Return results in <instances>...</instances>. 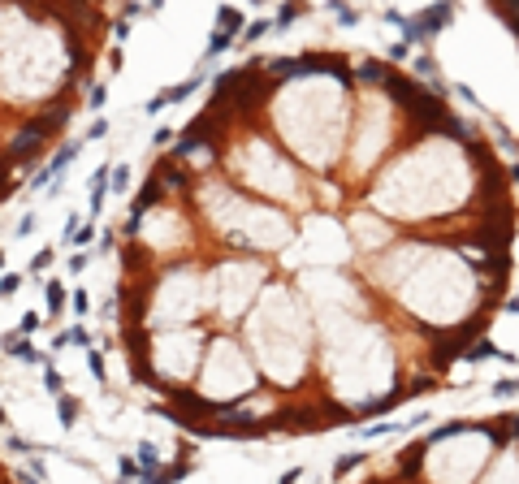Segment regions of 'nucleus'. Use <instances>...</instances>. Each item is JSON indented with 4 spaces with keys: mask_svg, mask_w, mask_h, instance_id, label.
Returning a JSON list of instances; mask_svg holds the SVG:
<instances>
[{
    "mask_svg": "<svg viewBox=\"0 0 519 484\" xmlns=\"http://www.w3.org/2000/svg\"><path fill=\"white\" fill-rule=\"evenodd\" d=\"M450 18H454V0H437V5H429L424 14L407 18L402 35H407V43H424V39H433L442 26H450Z\"/></svg>",
    "mask_w": 519,
    "mask_h": 484,
    "instance_id": "1",
    "label": "nucleus"
},
{
    "mask_svg": "<svg viewBox=\"0 0 519 484\" xmlns=\"http://www.w3.org/2000/svg\"><path fill=\"white\" fill-rule=\"evenodd\" d=\"M0 346H5V355H14V359H22V363H48L43 359V350H35L31 342H26V333H5V342H0Z\"/></svg>",
    "mask_w": 519,
    "mask_h": 484,
    "instance_id": "2",
    "label": "nucleus"
},
{
    "mask_svg": "<svg viewBox=\"0 0 519 484\" xmlns=\"http://www.w3.org/2000/svg\"><path fill=\"white\" fill-rule=\"evenodd\" d=\"M199 87H203V74H191V78H182L178 87H169L165 95H169V104H182V100H186L191 91H199Z\"/></svg>",
    "mask_w": 519,
    "mask_h": 484,
    "instance_id": "3",
    "label": "nucleus"
},
{
    "mask_svg": "<svg viewBox=\"0 0 519 484\" xmlns=\"http://www.w3.org/2000/svg\"><path fill=\"white\" fill-rule=\"evenodd\" d=\"M43 294H48V311H52V320H57V316L65 311V286H61V281H48Z\"/></svg>",
    "mask_w": 519,
    "mask_h": 484,
    "instance_id": "4",
    "label": "nucleus"
},
{
    "mask_svg": "<svg viewBox=\"0 0 519 484\" xmlns=\"http://www.w3.org/2000/svg\"><path fill=\"white\" fill-rule=\"evenodd\" d=\"M43 389H48V394H52V398H57V394H61V389H65V376H61V372H57V367H52V359H48V363H43Z\"/></svg>",
    "mask_w": 519,
    "mask_h": 484,
    "instance_id": "5",
    "label": "nucleus"
},
{
    "mask_svg": "<svg viewBox=\"0 0 519 484\" xmlns=\"http://www.w3.org/2000/svg\"><path fill=\"white\" fill-rule=\"evenodd\" d=\"M217 31L238 35V31H242V14H238V9H221V14H217Z\"/></svg>",
    "mask_w": 519,
    "mask_h": 484,
    "instance_id": "6",
    "label": "nucleus"
},
{
    "mask_svg": "<svg viewBox=\"0 0 519 484\" xmlns=\"http://www.w3.org/2000/svg\"><path fill=\"white\" fill-rule=\"evenodd\" d=\"M307 14V0H286L282 5V14H277V26H290L294 18H303Z\"/></svg>",
    "mask_w": 519,
    "mask_h": 484,
    "instance_id": "7",
    "label": "nucleus"
},
{
    "mask_svg": "<svg viewBox=\"0 0 519 484\" xmlns=\"http://www.w3.org/2000/svg\"><path fill=\"white\" fill-rule=\"evenodd\" d=\"M57 411H61V424H65V428H74V419H78V398L57 394Z\"/></svg>",
    "mask_w": 519,
    "mask_h": 484,
    "instance_id": "8",
    "label": "nucleus"
},
{
    "mask_svg": "<svg viewBox=\"0 0 519 484\" xmlns=\"http://www.w3.org/2000/svg\"><path fill=\"white\" fill-rule=\"evenodd\" d=\"M87 367H91V376H95L100 385L109 381V372H104V359H100V350H91V346H87Z\"/></svg>",
    "mask_w": 519,
    "mask_h": 484,
    "instance_id": "9",
    "label": "nucleus"
},
{
    "mask_svg": "<svg viewBox=\"0 0 519 484\" xmlns=\"http://www.w3.org/2000/svg\"><path fill=\"white\" fill-rule=\"evenodd\" d=\"M415 74H420L424 82H442V78H437L442 70H437V61H429V57H420V61H415Z\"/></svg>",
    "mask_w": 519,
    "mask_h": 484,
    "instance_id": "10",
    "label": "nucleus"
},
{
    "mask_svg": "<svg viewBox=\"0 0 519 484\" xmlns=\"http://www.w3.org/2000/svg\"><path fill=\"white\" fill-rule=\"evenodd\" d=\"M234 43V35H225V31H213V43H208V57H221V52Z\"/></svg>",
    "mask_w": 519,
    "mask_h": 484,
    "instance_id": "11",
    "label": "nucleus"
},
{
    "mask_svg": "<svg viewBox=\"0 0 519 484\" xmlns=\"http://www.w3.org/2000/svg\"><path fill=\"white\" fill-rule=\"evenodd\" d=\"M329 5H333V14H338V22H342V26H355V22H359V14H355V9H346V0H329Z\"/></svg>",
    "mask_w": 519,
    "mask_h": 484,
    "instance_id": "12",
    "label": "nucleus"
},
{
    "mask_svg": "<svg viewBox=\"0 0 519 484\" xmlns=\"http://www.w3.org/2000/svg\"><path fill=\"white\" fill-rule=\"evenodd\" d=\"M104 95H109V87H91L87 91V113H100L104 109Z\"/></svg>",
    "mask_w": 519,
    "mask_h": 484,
    "instance_id": "13",
    "label": "nucleus"
},
{
    "mask_svg": "<svg viewBox=\"0 0 519 484\" xmlns=\"http://www.w3.org/2000/svg\"><path fill=\"white\" fill-rule=\"evenodd\" d=\"M510 394H519V381L515 376H502V381L493 385V398H510Z\"/></svg>",
    "mask_w": 519,
    "mask_h": 484,
    "instance_id": "14",
    "label": "nucleus"
},
{
    "mask_svg": "<svg viewBox=\"0 0 519 484\" xmlns=\"http://www.w3.org/2000/svg\"><path fill=\"white\" fill-rule=\"evenodd\" d=\"M143 109H147V113L156 117V113H161V109H169V95H165V91H156V95H151V100L143 104Z\"/></svg>",
    "mask_w": 519,
    "mask_h": 484,
    "instance_id": "15",
    "label": "nucleus"
},
{
    "mask_svg": "<svg viewBox=\"0 0 519 484\" xmlns=\"http://www.w3.org/2000/svg\"><path fill=\"white\" fill-rule=\"evenodd\" d=\"M18 286H22V277H18V273H5V277H0V299H9Z\"/></svg>",
    "mask_w": 519,
    "mask_h": 484,
    "instance_id": "16",
    "label": "nucleus"
},
{
    "mask_svg": "<svg viewBox=\"0 0 519 484\" xmlns=\"http://www.w3.org/2000/svg\"><path fill=\"white\" fill-rule=\"evenodd\" d=\"M87 264H91V255H87V251H74V255H70V273H74V277L87 273Z\"/></svg>",
    "mask_w": 519,
    "mask_h": 484,
    "instance_id": "17",
    "label": "nucleus"
},
{
    "mask_svg": "<svg viewBox=\"0 0 519 484\" xmlns=\"http://www.w3.org/2000/svg\"><path fill=\"white\" fill-rule=\"evenodd\" d=\"M489 355H493V346H489V342H476L472 350H463V359H472V363H476V359H489Z\"/></svg>",
    "mask_w": 519,
    "mask_h": 484,
    "instance_id": "18",
    "label": "nucleus"
},
{
    "mask_svg": "<svg viewBox=\"0 0 519 484\" xmlns=\"http://www.w3.org/2000/svg\"><path fill=\"white\" fill-rule=\"evenodd\" d=\"M109 186H113V190L122 195V190L130 186V169H126V165H122V169H113V182H109Z\"/></svg>",
    "mask_w": 519,
    "mask_h": 484,
    "instance_id": "19",
    "label": "nucleus"
},
{
    "mask_svg": "<svg viewBox=\"0 0 519 484\" xmlns=\"http://www.w3.org/2000/svg\"><path fill=\"white\" fill-rule=\"evenodd\" d=\"M91 238H95V225H91V221L74 230V242H78V247H91Z\"/></svg>",
    "mask_w": 519,
    "mask_h": 484,
    "instance_id": "20",
    "label": "nucleus"
},
{
    "mask_svg": "<svg viewBox=\"0 0 519 484\" xmlns=\"http://www.w3.org/2000/svg\"><path fill=\"white\" fill-rule=\"evenodd\" d=\"M269 31H273V22H264V18H260V22H251V26H247V39H264Z\"/></svg>",
    "mask_w": 519,
    "mask_h": 484,
    "instance_id": "21",
    "label": "nucleus"
},
{
    "mask_svg": "<svg viewBox=\"0 0 519 484\" xmlns=\"http://www.w3.org/2000/svg\"><path fill=\"white\" fill-rule=\"evenodd\" d=\"M117 475H143V467L134 458H117Z\"/></svg>",
    "mask_w": 519,
    "mask_h": 484,
    "instance_id": "22",
    "label": "nucleus"
},
{
    "mask_svg": "<svg viewBox=\"0 0 519 484\" xmlns=\"http://www.w3.org/2000/svg\"><path fill=\"white\" fill-rule=\"evenodd\" d=\"M35 329H39V311H26L22 325H18V333H35Z\"/></svg>",
    "mask_w": 519,
    "mask_h": 484,
    "instance_id": "23",
    "label": "nucleus"
},
{
    "mask_svg": "<svg viewBox=\"0 0 519 484\" xmlns=\"http://www.w3.org/2000/svg\"><path fill=\"white\" fill-rule=\"evenodd\" d=\"M104 134H109V122H91V126H87V143H95V139H104Z\"/></svg>",
    "mask_w": 519,
    "mask_h": 484,
    "instance_id": "24",
    "label": "nucleus"
},
{
    "mask_svg": "<svg viewBox=\"0 0 519 484\" xmlns=\"http://www.w3.org/2000/svg\"><path fill=\"white\" fill-rule=\"evenodd\" d=\"M48 264H52V247H43V251H39V255L31 259V268H35V273H43V268H48Z\"/></svg>",
    "mask_w": 519,
    "mask_h": 484,
    "instance_id": "25",
    "label": "nucleus"
},
{
    "mask_svg": "<svg viewBox=\"0 0 519 484\" xmlns=\"http://www.w3.org/2000/svg\"><path fill=\"white\" fill-rule=\"evenodd\" d=\"M70 342H78V346H91V333H87L82 325H74V329H70Z\"/></svg>",
    "mask_w": 519,
    "mask_h": 484,
    "instance_id": "26",
    "label": "nucleus"
},
{
    "mask_svg": "<svg viewBox=\"0 0 519 484\" xmlns=\"http://www.w3.org/2000/svg\"><path fill=\"white\" fill-rule=\"evenodd\" d=\"M407 57H411V43H394L390 48V61H407Z\"/></svg>",
    "mask_w": 519,
    "mask_h": 484,
    "instance_id": "27",
    "label": "nucleus"
},
{
    "mask_svg": "<svg viewBox=\"0 0 519 484\" xmlns=\"http://www.w3.org/2000/svg\"><path fill=\"white\" fill-rule=\"evenodd\" d=\"M31 230H35V212H26V217H22V221H18V238H26V234H31Z\"/></svg>",
    "mask_w": 519,
    "mask_h": 484,
    "instance_id": "28",
    "label": "nucleus"
},
{
    "mask_svg": "<svg viewBox=\"0 0 519 484\" xmlns=\"http://www.w3.org/2000/svg\"><path fill=\"white\" fill-rule=\"evenodd\" d=\"M74 311H78V316H87V311H91V299H87V294H82V290H78V294H74Z\"/></svg>",
    "mask_w": 519,
    "mask_h": 484,
    "instance_id": "29",
    "label": "nucleus"
},
{
    "mask_svg": "<svg viewBox=\"0 0 519 484\" xmlns=\"http://www.w3.org/2000/svg\"><path fill=\"white\" fill-rule=\"evenodd\" d=\"M359 458H363V454H351V458H342V463H338V467H333V475H346V471H351V467H355V463H359Z\"/></svg>",
    "mask_w": 519,
    "mask_h": 484,
    "instance_id": "30",
    "label": "nucleus"
},
{
    "mask_svg": "<svg viewBox=\"0 0 519 484\" xmlns=\"http://www.w3.org/2000/svg\"><path fill=\"white\" fill-rule=\"evenodd\" d=\"M506 311H515V316H519V294H515V299L506 303Z\"/></svg>",
    "mask_w": 519,
    "mask_h": 484,
    "instance_id": "31",
    "label": "nucleus"
},
{
    "mask_svg": "<svg viewBox=\"0 0 519 484\" xmlns=\"http://www.w3.org/2000/svg\"><path fill=\"white\" fill-rule=\"evenodd\" d=\"M0 433H5V411H0Z\"/></svg>",
    "mask_w": 519,
    "mask_h": 484,
    "instance_id": "32",
    "label": "nucleus"
},
{
    "mask_svg": "<svg viewBox=\"0 0 519 484\" xmlns=\"http://www.w3.org/2000/svg\"><path fill=\"white\" fill-rule=\"evenodd\" d=\"M0 264H5V251H0Z\"/></svg>",
    "mask_w": 519,
    "mask_h": 484,
    "instance_id": "33",
    "label": "nucleus"
}]
</instances>
